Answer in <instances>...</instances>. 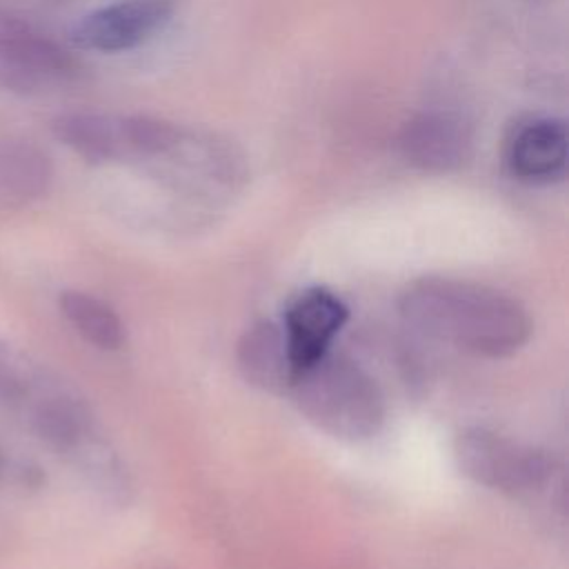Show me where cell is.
Masks as SVG:
<instances>
[{"instance_id": "5", "label": "cell", "mask_w": 569, "mask_h": 569, "mask_svg": "<svg viewBox=\"0 0 569 569\" xmlns=\"http://www.w3.org/2000/svg\"><path fill=\"white\" fill-rule=\"evenodd\" d=\"M80 71L78 60L47 33L0 11V87L40 93L64 87Z\"/></svg>"}, {"instance_id": "1", "label": "cell", "mask_w": 569, "mask_h": 569, "mask_svg": "<svg viewBox=\"0 0 569 569\" xmlns=\"http://www.w3.org/2000/svg\"><path fill=\"white\" fill-rule=\"evenodd\" d=\"M0 407L38 440L73 462L100 491H116L120 469L73 385L20 347L0 340Z\"/></svg>"}, {"instance_id": "10", "label": "cell", "mask_w": 569, "mask_h": 569, "mask_svg": "<svg viewBox=\"0 0 569 569\" xmlns=\"http://www.w3.org/2000/svg\"><path fill=\"white\" fill-rule=\"evenodd\" d=\"M238 369L242 378L271 393H287L296 376L289 347L280 325L256 322L238 342Z\"/></svg>"}, {"instance_id": "13", "label": "cell", "mask_w": 569, "mask_h": 569, "mask_svg": "<svg viewBox=\"0 0 569 569\" xmlns=\"http://www.w3.org/2000/svg\"><path fill=\"white\" fill-rule=\"evenodd\" d=\"M58 307L67 322L93 347L98 349H120L124 342V325L120 316L100 298L78 291V289H67L58 298Z\"/></svg>"}, {"instance_id": "4", "label": "cell", "mask_w": 569, "mask_h": 569, "mask_svg": "<svg viewBox=\"0 0 569 569\" xmlns=\"http://www.w3.org/2000/svg\"><path fill=\"white\" fill-rule=\"evenodd\" d=\"M453 458L462 476L507 493L536 489L551 471V462L540 449L482 427H471L456 436Z\"/></svg>"}, {"instance_id": "7", "label": "cell", "mask_w": 569, "mask_h": 569, "mask_svg": "<svg viewBox=\"0 0 569 569\" xmlns=\"http://www.w3.org/2000/svg\"><path fill=\"white\" fill-rule=\"evenodd\" d=\"M398 149L411 167L447 173L467 164L473 151V133L456 113L427 111L405 122L398 136Z\"/></svg>"}, {"instance_id": "6", "label": "cell", "mask_w": 569, "mask_h": 569, "mask_svg": "<svg viewBox=\"0 0 569 569\" xmlns=\"http://www.w3.org/2000/svg\"><path fill=\"white\" fill-rule=\"evenodd\" d=\"M173 13V0H116L87 13L73 27V42L89 51L120 53L160 31Z\"/></svg>"}, {"instance_id": "12", "label": "cell", "mask_w": 569, "mask_h": 569, "mask_svg": "<svg viewBox=\"0 0 569 569\" xmlns=\"http://www.w3.org/2000/svg\"><path fill=\"white\" fill-rule=\"evenodd\" d=\"M51 176L44 151L24 140H0V204L22 207L42 198Z\"/></svg>"}, {"instance_id": "11", "label": "cell", "mask_w": 569, "mask_h": 569, "mask_svg": "<svg viewBox=\"0 0 569 569\" xmlns=\"http://www.w3.org/2000/svg\"><path fill=\"white\" fill-rule=\"evenodd\" d=\"M53 136L93 164L120 162L122 153V116L98 111H71L51 122Z\"/></svg>"}, {"instance_id": "14", "label": "cell", "mask_w": 569, "mask_h": 569, "mask_svg": "<svg viewBox=\"0 0 569 569\" xmlns=\"http://www.w3.org/2000/svg\"><path fill=\"white\" fill-rule=\"evenodd\" d=\"M2 469H4V456H2V449H0V473H2Z\"/></svg>"}, {"instance_id": "2", "label": "cell", "mask_w": 569, "mask_h": 569, "mask_svg": "<svg viewBox=\"0 0 569 569\" xmlns=\"http://www.w3.org/2000/svg\"><path fill=\"white\" fill-rule=\"evenodd\" d=\"M400 311L418 331L485 358L516 353L531 333L516 298L471 280L420 278L402 291Z\"/></svg>"}, {"instance_id": "3", "label": "cell", "mask_w": 569, "mask_h": 569, "mask_svg": "<svg viewBox=\"0 0 569 569\" xmlns=\"http://www.w3.org/2000/svg\"><path fill=\"white\" fill-rule=\"evenodd\" d=\"M287 393L313 427L349 442L373 438L387 413L376 380L358 362L331 349L298 369Z\"/></svg>"}, {"instance_id": "8", "label": "cell", "mask_w": 569, "mask_h": 569, "mask_svg": "<svg viewBox=\"0 0 569 569\" xmlns=\"http://www.w3.org/2000/svg\"><path fill=\"white\" fill-rule=\"evenodd\" d=\"M347 318L349 309L329 289L313 287L293 298L280 327L296 371L329 351Z\"/></svg>"}, {"instance_id": "9", "label": "cell", "mask_w": 569, "mask_h": 569, "mask_svg": "<svg viewBox=\"0 0 569 569\" xmlns=\"http://www.w3.org/2000/svg\"><path fill=\"white\" fill-rule=\"evenodd\" d=\"M507 164L513 176L529 182L551 180L567 164V129L560 120L531 118L507 142Z\"/></svg>"}]
</instances>
